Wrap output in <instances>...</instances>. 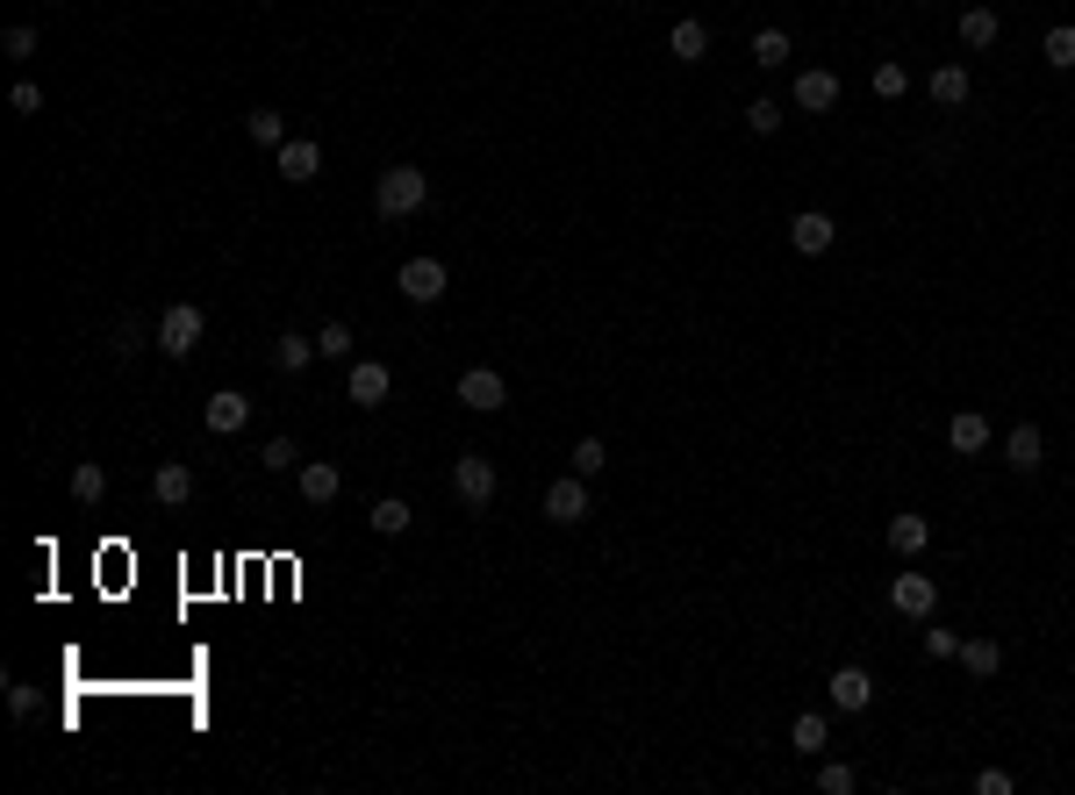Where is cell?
Masks as SVG:
<instances>
[{
	"instance_id": "cell-38",
	"label": "cell",
	"mask_w": 1075,
	"mask_h": 795,
	"mask_svg": "<svg viewBox=\"0 0 1075 795\" xmlns=\"http://www.w3.org/2000/svg\"><path fill=\"white\" fill-rule=\"evenodd\" d=\"M8 101H15V115H36V108H44V87H36V79H15Z\"/></svg>"
},
{
	"instance_id": "cell-3",
	"label": "cell",
	"mask_w": 1075,
	"mask_h": 795,
	"mask_svg": "<svg viewBox=\"0 0 1075 795\" xmlns=\"http://www.w3.org/2000/svg\"><path fill=\"white\" fill-rule=\"evenodd\" d=\"M452 495L467 502V510H488V502H495V459H488V451H467V459L452 466Z\"/></svg>"
},
{
	"instance_id": "cell-11",
	"label": "cell",
	"mask_w": 1075,
	"mask_h": 795,
	"mask_svg": "<svg viewBox=\"0 0 1075 795\" xmlns=\"http://www.w3.org/2000/svg\"><path fill=\"white\" fill-rule=\"evenodd\" d=\"M825 695H832V709H847V717H861V709L875 703V674H867V667H839V674L825 681Z\"/></svg>"
},
{
	"instance_id": "cell-29",
	"label": "cell",
	"mask_w": 1075,
	"mask_h": 795,
	"mask_svg": "<svg viewBox=\"0 0 1075 795\" xmlns=\"http://www.w3.org/2000/svg\"><path fill=\"white\" fill-rule=\"evenodd\" d=\"M753 65H760V72H782V65H788V30H760L753 36Z\"/></svg>"
},
{
	"instance_id": "cell-15",
	"label": "cell",
	"mask_w": 1075,
	"mask_h": 795,
	"mask_svg": "<svg viewBox=\"0 0 1075 795\" xmlns=\"http://www.w3.org/2000/svg\"><path fill=\"white\" fill-rule=\"evenodd\" d=\"M1004 459H1011L1018 473H1040V466H1046V437H1040V423H1011V437H1004Z\"/></svg>"
},
{
	"instance_id": "cell-7",
	"label": "cell",
	"mask_w": 1075,
	"mask_h": 795,
	"mask_svg": "<svg viewBox=\"0 0 1075 795\" xmlns=\"http://www.w3.org/2000/svg\"><path fill=\"white\" fill-rule=\"evenodd\" d=\"M273 172H280L288 187H309V180L323 172V144H309V136H288V144L273 150Z\"/></svg>"
},
{
	"instance_id": "cell-8",
	"label": "cell",
	"mask_w": 1075,
	"mask_h": 795,
	"mask_svg": "<svg viewBox=\"0 0 1075 795\" xmlns=\"http://www.w3.org/2000/svg\"><path fill=\"white\" fill-rule=\"evenodd\" d=\"M546 516L552 524H589V481H581V473H560V481L546 488Z\"/></svg>"
},
{
	"instance_id": "cell-32",
	"label": "cell",
	"mask_w": 1075,
	"mask_h": 795,
	"mask_svg": "<svg viewBox=\"0 0 1075 795\" xmlns=\"http://www.w3.org/2000/svg\"><path fill=\"white\" fill-rule=\"evenodd\" d=\"M258 466H266V473H294V466H302V445H294V437H273V445L258 451Z\"/></svg>"
},
{
	"instance_id": "cell-34",
	"label": "cell",
	"mask_w": 1075,
	"mask_h": 795,
	"mask_svg": "<svg viewBox=\"0 0 1075 795\" xmlns=\"http://www.w3.org/2000/svg\"><path fill=\"white\" fill-rule=\"evenodd\" d=\"M818 788H825V795H853V788H861V774H853L847 760H825V766H818Z\"/></svg>"
},
{
	"instance_id": "cell-28",
	"label": "cell",
	"mask_w": 1075,
	"mask_h": 795,
	"mask_svg": "<svg viewBox=\"0 0 1075 795\" xmlns=\"http://www.w3.org/2000/svg\"><path fill=\"white\" fill-rule=\"evenodd\" d=\"M932 101L939 108H961V101H968V65H939V72H932Z\"/></svg>"
},
{
	"instance_id": "cell-17",
	"label": "cell",
	"mask_w": 1075,
	"mask_h": 795,
	"mask_svg": "<svg viewBox=\"0 0 1075 795\" xmlns=\"http://www.w3.org/2000/svg\"><path fill=\"white\" fill-rule=\"evenodd\" d=\"M947 445H954L961 459H975V451H989V416H983V408H961V416L947 423Z\"/></svg>"
},
{
	"instance_id": "cell-1",
	"label": "cell",
	"mask_w": 1075,
	"mask_h": 795,
	"mask_svg": "<svg viewBox=\"0 0 1075 795\" xmlns=\"http://www.w3.org/2000/svg\"><path fill=\"white\" fill-rule=\"evenodd\" d=\"M430 201V172H416V166H388L373 180V209L388 215V223H402V215H416Z\"/></svg>"
},
{
	"instance_id": "cell-31",
	"label": "cell",
	"mask_w": 1075,
	"mask_h": 795,
	"mask_svg": "<svg viewBox=\"0 0 1075 795\" xmlns=\"http://www.w3.org/2000/svg\"><path fill=\"white\" fill-rule=\"evenodd\" d=\"M867 87H875V101H904V87H910V72L896 58H882L875 65V79H867Z\"/></svg>"
},
{
	"instance_id": "cell-4",
	"label": "cell",
	"mask_w": 1075,
	"mask_h": 795,
	"mask_svg": "<svg viewBox=\"0 0 1075 795\" xmlns=\"http://www.w3.org/2000/svg\"><path fill=\"white\" fill-rule=\"evenodd\" d=\"M452 394H459V402L473 408V416H495V408L509 402V380H502L495 366H467V373H459V388H452Z\"/></svg>"
},
{
	"instance_id": "cell-19",
	"label": "cell",
	"mask_w": 1075,
	"mask_h": 795,
	"mask_svg": "<svg viewBox=\"0 0 1075 795\" xmlns=\"http://www.w3.org/2000/svg\"><path fill=\"white\" fill-rule=\"evenodd\" d=\"M152 495L166 502V510H187V502H194V473H187L180 459H166V466L152 473Z\"/></svg>"
},
{
	"instance_id": "cell-5",
	"label": "cell",
	"mask_w": 1075,
	"mask_h": 795,
	"mask_svg": "<svg viewBox=\"0 0 1075 795\" xmlns=\"http://www.w3.org/2000/svg\"><path fill=\"white\" fill-rule=\"evenodd\" d=\"M394 287H402V301H416V309H430V301H445V258H410V266L394 272Z\"/></svg>"
},
{
	"instance_id": "cell-40",
	"label": "cell",
	"mask_w": 1075,
	"mask_h": 795,
	"mask_svg": "<svg viewBox=\"0 0 1075 795\" xmlns=\"http://www.w3.org/2000/svg\"><path fill=\"white\" fill-rule=\"evenodd\" d=\"M8 709H15V717H36V688H30V681H8Z\"/></svg>"
},
{
	"instance_id": "cell-41",
	"label": "cell",
	"mask_w": 1075,
	"mask_h": 795,
	"mask_svg": "<svg viewBox=\"0 0 1075 795\" xmlns=\"http://www.w3.org/2000/svg\"><path fill=\"white\" fill-rule=\"evenodd\" d=\"M975 788H983V795H1011V788H1018V781H1011V774H1004V766H983V774H975Z\"/></svg>"
},
{
	"instance_id": "cell-27",
	"label": "cell",
	"mask_w": 1075,
	"mask_h": 795,
	"mask_svg": "<svg viewBox=\"0 0 1075 795\" xmlns=\"http://www.w3.org/2000/svg\"><path fill=\"white\" fill-rule=\"evenodd\" d=\"M144 337H158V323H144V315H122V323H115V337H108V351H115V359H137V351H144Z\"/></svg>"
},
{
	"instance_id": "cell-37",
	"label": "cell",
	"mask_w": 1075,
	"mask_h": 795,
	"mask_svg": "<svg viewBox=\"0 0 1075 795\" xmlns=\"http://www.w3.org/2000/svg\"><path fill=\"white\" fill-rule=\"evenodd\" d=\"M0 51H8V58H36V30H30V22H15V30L0 36Z\"/></svg>"
},
{
	"instance_id": "cell-13",
	"label": "cell",
	"mask_w": 1075,
	"mask_h": 795,
	"mask_svg": "<svg viewBox=\"0 0 1075 795\" xmlns=\"http://www.w3.org/2000/svg\"><path fill=\"white\" fill-rule=\"evenodd\" d=\"M345 402H359V408H380V402H388V359H351Z\"/></svg>"
},
{
	"instance_id": "cell-21",
	"label": "cell",
	"mask_w": 1075,
	"mask_h": 795,
	"mask_svg": "<svg viewBox=\"0 0 1075 795\" xmlns=\"http://www.w3.org/2000/svg\"><path fill=\"white\" fill-rule=\"evenodd\" d=\"M309 359H323L316 337H302V331H280V337H273V373H302Z\"/></svg>"
},
{
	"instance_id": "cell-10",
	"label": "cell",
	"mask_w": 1075,
	"mask_h": 795,
	"mask_svg": "<svg viewBox=\"0 0 1075 795\" xmlns=\"http://www.w3.org/2000/svg\"><path fill=\"white\" fill-rule=\"evenodd\" d=\"M788 101H796L803 115H832V108H839V79L825 72V65H810V72H796V87H788Z\"/></svg>"
},
{
	"instance_id": "cell-14",
	"label": "cell",
	"mask_w": 1075,
	"mask_h": 795,
	"mask_svg": "<svg viewBox=\"0 0 1075 795\" xmlns=\"http://www.w3.org/2000/svg\"><path fill=\"white\" fill-rule=\"evenodd\" d=\"M337 495H345V473H337L331 459H309L302 466V502H309V510H331Z\"/></svg>"
},
{
	"instance_id": "cell-12",
	"label": "cell",
	"mask_w": 1075,
	"mask_h": 795,
	"mask_svg": "<svg viewBox=\"0 0 1075 795\" xmlns=\"http://www.w3.org/2000/svg\"><path fill=\"white\" fill-rule=\"evenodd\" d=\"M201 423H209V437H237L244 423H251V394H237V388L209 394V408H201Z\"/></svg>"
},
{
	"instance_id": "cell-23",
	"label": "cell",
	"mask_w": 1075,
	"mask_h": 795,
	"mask_svg": "<svg viewBox=\"0 0 1075 795\" xmlns=\"http://www.w3.org/2000/svg\"><path fill=\"white\" fill-rule=\"evenodd\" d=\"M244 136H251L258 150H280L288 144V115H280V108H251V115H244Z\"/></svg>"
},
{
	"instance_id": "cell-33",
	"label": "cell",
	"mask_w": 1075,
	"mask_h": 795,
	"mask_svg": "<svg viewBox=\"0 0 1075 795\" xmlns=\"http://www.w3.org/2000/svg\"><path fill=\"white\" fill-rule=\"evenodd\" d=\"M782 115H788V108H782V101H768V93H760V101L746 108V130H753V136H774V130H782Z\"/></svg>"
},
{
	"instance_id": "cell-18",
	"label": "cell",
	"mask_w": 1075,
	"mask_h": 795,
	"mask_svg": "<svg viewBox=\"0 0 1075 795\" xmlns=\"http://www.w3.org/2000/svg\"><path fill=\"white\" fill-rule=\"evenodd\" d=\"M882 538H889V552H896V559H918L925 545H932V524L904 510V516H889V530H882Z\"/></svg>"
},
{
	"instance_id": "cell-6",
	"label": "cell",
	"mask_w": 1075,
	"mask_h": 795,
	"mask_svg": "<svg viewBox=\"0 0 1075 795\" xmlns=\"http://www.w3.org/2000/svg\"><path fill=\"white\" fill-rule=\"evenodd\" d=\"M889 609H896V616H910V624H925V616L939 609L932 573H896V581H889Z\"/></svg>"
},
{
	"instance_id": "cell-30",
	"label": "cell",
	"mask_w": 1075,
	"mask_h": 795,
	"mask_svg": "<svg viewBox=\"0 0 1075 795\" xmlns=\"http://www.w3.org/2000/svg\"><path fill=\"white\" fill-rule=\"evenodd\" d=\"M1040 51H1046V65H1054V72H1075V30H1068V22H1054Z\"/></svg>"
},
{
	"instance_id": "cell-2",
	"label": "cell",
	"mask_w": 1075,
	"mask_h": 795,
	"mask_svg": "<svg viewBox=\"0 0 1075 795\" xmlns=\"http://www.w3.org/2000/svg\"><path fill=\"white\" fill-rule=\"evenodd\" d=\"M201 337H209V315H201L194 301H172V309L158 315V351H166V359H194Z\"/></svg>"
},
{
	"instance_id": "cell-16",
	"label": "cell",
	"mask_w": 1075,
	"mask_h": 795,
	"mask_svg": "<svg viewBox=\"0 0 1075 795\" xmlns=\"http://www.w3.org/2000/svg\"><path fill=\"white\" fill-rule=\"evenodd\" d=\"M667 51H674V65H703V58H710V30H703L696 15H682L674 30H667Z\"/></svg>"
},
{
	"instance_id": "cell-20",
	"label": "cell",
	"mask_w": 1075,
	"mask_h": 795,
	"mask_svg": "<svg viewBox=\"0 0 1075 795\" xmlns=\"http://www.w3.org/2000/svg\"><path fill=\"white\" fill-rule=\"evenodd\" d=\"M825 746H832V724H825L818 709H803V717L788 724V752H803V760H818Z\"/></svg>"
},
{
	"instance_id": "cell-9",
	"label": "cell",
	"mask_w": 1075,
	"mask_h": 795,
	"mask_svg": "<svg viewBox=\"0 0 1075 795\" xmlns=\"http://www.w3.org/2000/svg\"><path fill=\"white\" fill-rule=\"evenodd\" d=\"M788 244H796L803 258H818V251H832V244H839V223L825 209H803V215H788Z\"/></svg>"
},
{
	"instance_id": "cell-22",
	"label": "cell",
	"mask_w": 1075,
	"mask_h": 795,
	"mask_svg": "<svg viewBox=\"0 0 1075 795\" xmlns=\"http://www.w3.org/2000/svg\"><path fill=\"white\" fill-rule=\"evenodd\" d=\"M997 30H1004L997 8H983V0H975V8H961V44H968V51H989V44H997Z\"/></svg>"
},
{
	"instance_id": "cell-39",
	"label": "cell",
	"mask_w": 1075,
	"mask_h": 795,
	"mask_svg": "<svg viewBox=\"0 0 1075 795\" xmlns=\"http://www.w3.org/2000/svg\"><path fill=\"white\" fill-rule=\"evenodd\" d=\"M925 652H932V660H954V652H961V638H954V630H925Z\"/></svg>"
},
{
	"instance_id": "cell-36",
	"label": "cell",
	"mask_w": 1075,
	"mask_h": 795,
	"mask_svg": "<svg viewBox=\"0 0 1075 795\" xmlns=\"http://www.w3.org/2000/svg\"><path fill=\"white\" fill-rule=\"evenodd\" d=\"M316 351H323V359H351V323H323Z\"/></svg>"
},
{
	"instance_id": "cell-24",
	"label": "cell",
	"mask_w": 1075,
	"mask_h": 795,
	"mask_svg": "<svg viewBox=\"0 0 1075 795\" xmlns=\"http://www.w3.org/2000/svg\"><path fill=\"white\" fill-rule=\"evenodd\" d=\"M366 524H373L380 538H402V530L416 524V510H410V502H402V495H380L373 510H366Z\"/></svg>"
},
{
	"instance_id": "cell-35",
	"label": "cell",
	"mask_w": 1075,
	"mask_h": 795,
	"mask_svg": "<svg viewBox=\"0 0 1075 795\" xmlns=\"http://www.w3.org/2000/svg\"><path fill=\"white\" fill-rule=\"evenodd\" d=\"M603 466H609V445H603V437H581V445H574V473L589 481V473H603Z\"/></svg>"
},
{
	"instance_id": "cell-26",
	"label": "cell",
	"mask_w": 1075,
	"mask_h": 795,
	"mask_svg": "<svg viewBox=\"0 0 1075 795\" xmlns=\"http://www.w3.org/2000/svg\"><path fill=\"white\" fill-rule=\"evenodd\" d=\"M101 495H108V466L101 459H79L72 466V502H79V510H93Z\"/></svg>"
},
{
	"instance_id": "cell-25",
	"label": "cell",
	"mask_w": 1075,
	"mask_h": 795,
	"mask_svg": "<svg viewBox=\"0 0 1075 795\" xmlns=\"http://www.w3.org/2000/svg\"><path fill=\"white\" fill-rule=\"evenodd\" d=\"M954 660L968 667L975 681H989V674L1004 667V646H997V638H961V652H954Z\"/></svg>"
}]
</instances>
